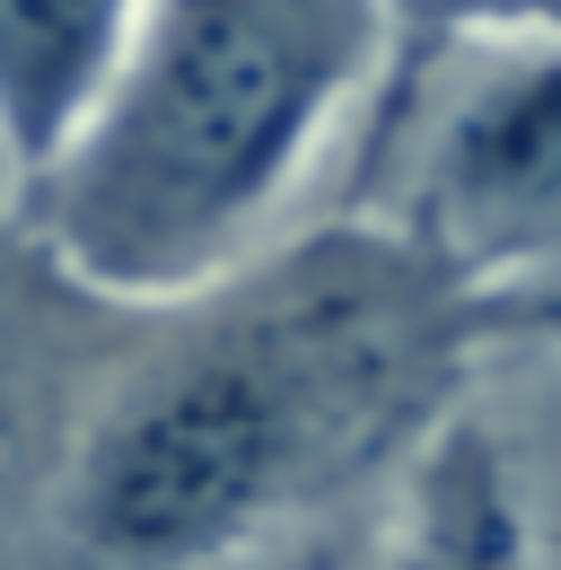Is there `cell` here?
<instances>
[{"instance_id": "6da1fadb", "label": "cell", "mask_w": 561, "mask_h": 570, "mask_svg": "<svg viewBox=\"0 0 561 570\" xmlns=\"http://www.w3.org/2000/svg\"><path fill=\"white\" fill-rule=\"evenodd\" d=\"M509 334L386 219L132 298V343H79L45 474L62 570H298Z\"/></svg>"}, {"instance_id": "5b68a950", "label": "cell", "mask_w": 561, "mask_h": 570, "mask_svg": "<svg viewBox=\"0 0 561 570\" xmlns=\"http://www.w3.org/2000/svg\"><path fill=\"white\" fill-rule=\"evenodd\" d=\"M395 27H413V45L456 27H561V0H395Z\"/></svg>"}, {"instance_id": "277c9868", "label": "cell", "mask_w": 561, "mask_h": 570, "mask_svg": "<svg viewBox=\"0 0 561 570\" xmlns=\"http://www.w3.org/2000/svg\"><path fill=\"white\" fill-rule=\"evenodd\" d=\"M140 0H0V167L36 185L88 124Z\"/></svg>"}, {"instance_id": "7a4b0ae2", "label": "cell", "mask_w": 561, "mask_h": 570, "mask_svg": "<svg viewBox=\"0 0 561 570\" xmlns=\"http://www.w3.org/2000/svg\"><path fill=\"white\" fill-rule=\"evenodd\" d=\"M386 62L395 0H140L88 124L9 212L106 298L203 289Z\"/></svg>"}, {"instance_id": "3957f363", "label": "cell", "mask_w": 561, "mask_h": 570, "mask_svg": "<svg viewBox=\"0 0 561 570\" xmlns=\"http://www.w3.org/2000/svg\"><path fill=\"white\" fill-rule=\"evenodd\" d=\"M368 176L386 228L509 334H561V27L413 45Z\"/></svg>"}]
</instances>
